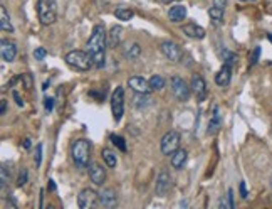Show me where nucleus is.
I'll return each instance as SVG.
<instances>
[{
  "label": "nucleus",
  "instance_id": "f257e3e1",
  "mask_svg": "<svg viewBox=\"0 0 272 209\" xmlns=\"http://www.w3.org/2000/svg\"><path fill=\"white\" fill-rule=\"evenodd\" d=\"M106 48H107V34L104 30V25L97 24L92 27V32L89 35L88 43H86V53L91 56L92 64L94 68L101 69L104 66V59H106Z\"/></svg>",
  "mask_w": 272,
  "mask_h": 209
},
{
  "label": "nucleus",
  "instance_id": "f03ea898",
  "mask_svg": "<svg viewBox=\"0 0 272 209\" xmlns=\"http://www.w3.org/2000/svg\"><path fill=\"white\" fill-rule=\"evenodd\" d=\"M71 155L78 169H88L91 159V142L88 139H78L71 145Z\"/></svg>",
  "mask_w": 272,
  "mask_h": 209
},
{
  "label": "nucleus",
  "instance_id": "7ed1b4c3",
  "mask_svg": "<svg viewBox=\"0 0 272 209\" xmlns=\"http://www.w3.org/2000/svg\"><path fill=\"white\" fill-rule=\"evenodd\" d=\"M37 15L42 25H52L58 20V2L56 0H37Z\"/></svg>",
  "mask_w": 272,
  "mask_h": 209
},
{
  "label": "nucleus",
  "instance_id": "20e7f679",
  "mask_svg": "<svg viewBox=\"0 0 272 209\" xmlns=\"http://www.w3.org/2000/svg\"><path fill=\"white\" fill-rule=\"evenodd\" d=\"M64 61L68 63V66H71L73 69L76 71H89L92 66V59L88 53H84V51H71V53L66 54Z\"/></svg>",
  "mask_w": 272,
  "mask_h": 209
},
{
  "label": "nucleus",
  "instance_id": "39448f33",
  "mask_svg": "<svg viewBox=\"0 0 272 209\" xmlns=\"http://www.w3.org/2000/svg\"><path fill=\"white\" fill-rule=\"evenodd\" d=\"M170 88H172L173 96H175L178 101H188L190 95H192V88H190V85L183 78H180V76H177V74L172 76Z\"/></svg>",
  "mask_w": 272,
  "mask_h": 209
},
{
  "label": "nucleus",
  "instance_id": "423d86ee",
  "mask_svg": "<svg viewBox=\"0 0 272 209\" xmlns=\"http://www.w3.org/2000/svg\"><path fill=\"white\" fill-rule=\"evenodd\" d=\"M180 134L177 130H170L163 135V139L160 142V149L163 155H172L180 149Z\"/></svg>",
  "mask_w": 272,
  "mask_h": 209
},
{
  "label": "nucleus",
  "instance_id": "0eeeda50",
  "mask_svg": "<svg viewBox=\"0 0 272 209\" xmlns=\"http://www.w3.org/2000/svg\"><path fill=\"white\" fill-rule=\"evenodd\" d=\"M111 111L115 121H121L123 113H125V88L116 86V90L111 95Z\"/></svg>",
  "mask_w": 272,
  "mask_h": 209
},
{
  "label": "nucleus",
  "instance_id": "6e6552de",
  "mask_svg": "<svg viewBox=\"0 0 272 209\" xmlns=\"http://www.w3.org/2000/svg\"><path fill=\"white\" fill-rule=\"evenodd\" d=\"M99 204V192H96L94 189H89L86 187L79 192L78 196V206L81 209H92Z\"/></svg>",
  "mask_w": 272,
  "mask_h": 209
},
{
  "label": "nucleus",
  "instance_id": "1a4fd4ad",
  "mask_svg": "<svg viewBox=\"0 0 272 209\" xmlns=\"http://www.w3.org/2000/svg\"><path fill=\"white\" fill-rule=\"evenodd\" d=\"M160 49H161L163 56H165L168 61H172V63H180L182 58H183L182 48L178 44L172 43V40H165V43H161Z\"/></svg>",
  "mask_w": 272,
  "mask_h": 209
},
{
  "label": "nucleus",
  "instance_id": "9d476101",
  "mask_svg": "<svg viewBox=\"0 0 272 209\" xmlns=\"http://www.w3.org/2000/svg\"><path fill=\"white\" fill-rule=\"evenodd\" d=\"M172 189V176L167 169H161L160 174L156 177V184H155V192L156 196H167V192Z\"/></svg>",
  "mask_w": 272,
  "mask_h": 209
},
{
  "label": "nucleus",
  "instance_id": "9b49d317",
  "mask_svg": "<svg viewBox=\"0 0 272 209\" xmlns=\"http://www.w3.org/2000/svg\"><path fill=\"white\" fill-rule=\"evenodd\" d=\"M190 88H192V93L195 95V98L198 101H203L207 98V83L200 74H193L192 76V83H190Z\"/></svg>",
  "mask_w": 272,
  "mask_h": 209
},
{
  "label": "nucleus",
  "instance_id": "f8f14e48",
  "mask_svg": "<svg viewBox=\"0 0 272 209\" xmlns=\"http://www.w3.org/2000/svg\"><path fill=\"white\" fill-rule=\"evenodd\" d=\"M128 86L135 91V93H150L151 86H150V79H145L143 76H131L128 79Z\"/></svg>",
  "mask_w": 272,
  "mask_h": 209
},
{
  "label": "nucleus",
  "instance_id": "ddd939ff",
  "mask_svg": "<svg viewBox=\"0 0 272 209\" xmlns=\"http://www.w3.org/2000/svg\"><path fill=\"white\" fill-rule=\"evenodd\" d=\"M0 54H2V59L5 63H12L17 58V46L12 40L2 39V43H0Z\"/></svg>",
  "mask_w": 272,
  "mask_h": 209
},
{
  "label": "nucleus",
  "instance_id": "4468645a",
  "mask_svg": "<svg viewBox=\"0 0 272 209\" xmlns=\"http://www.w3.org/2000/svg\"><path fill=\"white\" fill-rule=\"evenodd\" d=\"M89 179L94 186H102V182L106 181V171L102 169L101 164H97V162H91L89 167Z\"/></svg>",
  "mask_w": 272,
  "mask_h": 209
},
{
  "label": "nucleus",
  "instance_id": "2eb2a0df",
  "mask_svg": "<svg viewBox=\"0 0 272 209\" xmlns=\"http://www.w3.org/2000/svg\"><path fill=\"white\" fill-rule=\"evenodd\" d=\"M99 204L107 209L115 207L118 204V194L113 187H104V189L99 192Z\"/></svg>",
  "mask_w": 272,
  "mask_h": 209
},
{
  "label": "nucleus",
  "instance_id": "dca6fc26",
  "mask_svg": "<svg viewBox=\"0 0 272 209\" xmlns=\"http://www.w3.org/2000/svg\"><path fill=\"white\" fill-rule=\"evenodd\" d=\"M230 79H232V66L224 64L217 74H215V83H217L220 88H227L230 85Z\"/></svg>",
  "mask_w": 272,
  "mask_h": 209
},
{
  "label": "nucleus",
  "instance_id": "f3484780",
  "mask_svg": "<svg viewBox=\"0 0 272 209\" xmlns=\"http://www.w3.org/2000/svg\"><path fill=\"white\" fill-rule=\"evenodd\" d=\"M123 27L121 25H115V27H111L110 34H107V48L111 49H116L120 48V44L123 43Z\"/></svg>",
  "mask_w": 272,
  "mask_h": 209
},
{
  "label": "nucleus",
  "instance_id": "a211bd4d",
  "mask_svg": "<svg viewBox=\"0 0 272 209\" xmlns=\"http://www.w3.org/2000/svg\"><path fill=\"white\" fill-rule=\"evenodd\" d=\"M168 19L172 20L173 24H180L183 22L185 19H187V7L185 5H173L170 9V12H168Z\"/></svg>",
  "mask_w": 272,
  "mask_h": 209
},
{
  "label": "nucleus",
  "instance_id": "6ab92c4d",
  "mask_svg": "<svg viewBox=\"0 0 272 209\" xmlns=\"http://www.w3.org/2000/svg\"><path fill=\"white\" fill-rule=\"evenodd\" d=\"M182 30H183V34H187L190 39H203L205 37V29L200 27V25H197V24H193V22L185 24L182 27Z\"/></svg>",
  "mask_w": 272,
  "mask_h": 209
},
{
  "label": "nucleus",
  "instance_id": "aec40b11",
  "mask_svg": "<svg viewBox=\"0 0 272 209\" xmlns=\"http://www.w3.org/2000/svg\"><path fill=\"white\" fill-rule=\"evenodd\" d=\"M220 127H222V116H220V113H219V106H213V113H212V116H210L207 134L215 135L220 130Z\"/></svg>",
  "mask_w": 272,
  "mask_h": 209
},
{
  "label": "nucleus",
  "instance_id": "412c9836",
  "mask_svg": "<svg viewBox=\"0 0 272 209\" xmlns=\"http://www.w3.org/2000/svg\"><path fill=\"white\" fill-rule=\"evenodd\" d=\"M224 12H225L224 7H219V5H213V4L212 7L208 9V17L215 27H220V25L224 24Z\"/></svg>",
  "mask_w": 272,
  "mask_h": 209
},
{
  "label": "nucleus",
  "instance_id": "4be33fe9",
  "mask_svg": "<svg viewBox=\"0 0 272 209\" xmlns=\"http://www.w3.org/2000/svg\"><path fill=\"white\" fill-rule=\"evenodd\" d=\"M187 157H188V152L185 149H178L175 154H172V167L177 171L183 169L185 162H187Z\"/></svg>",
  "mask_w": 272,
  "mask_h": 209
},
{
  "label": "nucleus",
  "instance_id": "5701e85b",
  "mask_svg": "<svg viewBox=\"0 0 272 209\" xmlns=\"http://www.w3.org/2000/svg\"><path fill=\"white\" fill-rule=\"evenodd\" d=\"M0 27H2L4 32H14V25H12V22H10L9 12L4 5L0 7Z\"/></svg>",
  "mask_w": 272,
  "mask_h": 209
},
{
  "label": "nucleus",
  "instance_id": "b1692460",
  "mask_svg": "<svg viewBox=\"0 0 272 209\" xmlns=\"http://www.w3.org/2000/svg\"><path fill=\"white\" fill-rule=\"evenodd\" d=\"M101 155H102V160H104V164L110 167V169H115L116 164H118V159H116L115 152H113L111 149H102Z\"/></svg>",
  "mask_w": 272,
  "mask_h": 209
},
{
  "label": "nucleus",
  "instance_id": "393cba45",
  "mask_svg": "<svg viewBox=\"0 0 272 209\" xmlns=\"http://www.w3.org/2000/svg\"><path fill=\"white\" fill-rule=\"evenodd\" d=\"M140 54H141V46L138 43H133L125 49V58L126 59H138L140 58Z\"/></svg>",
  "mask_w": 272,
  "mask_h": 209
},
{
  "label": "nucleus",
  "instance_id": "a878e982",
  "mask_svg": "<svg viewBox=\"0 0 272 209\" xmlns=\"http://www.w3.org/2000/svg\"><path fill=\"white\" fill-rule=\"evenodd\" d=\"M115 15L120 20H131L133 19V15H135V12H133V9H130V7H118L116 10H115Z\"/></svg>",
  "mask_w": 272,
  "mask_h": 209
},
{
  "label": "nucleus",
  "instance_id": "bb28decb",
  "mask_svg": "<svg viewBox=\"0 0 272 209\" xmlns=\"http://www.w3.org/2000/svg\"><path fill=\"white\" fill-rule=\"evenodd\" d=\"M165 78H163L161 74H153L151 78H150V86H151V90L153 91H160L165 88Z\"/></svg>",
  "mask_w": 272,
  "mask_h": 209
},
{
  "label": "nucleus",
  "instance_id": "cd10ccee",
  "mask_svg": "<svg viewBox=\"0 0 272 209\" xmlns=\"http://www.w3.org/2000/svg\"><path fill=\"white\" fill-rule=\"evenodd\" d=\"M151 103V98L148 96V93H136L135 95V106L136 108H146L148 105Z\"/></svg>",
  "mask_w": 272,
  "mask_h": 209
},
{
  "label": "nucleus",
  "instance_id": "c85d7f7f",
  "mask_svg": "<svg viewBox=\"0 0 272 209\" xmlns=\"http://www.w3.org/2000/svg\"><path fill=\"white\" fill-rule=\"evenodd\" d=\"M224 64H229V66H234L235 63H237V56H235L234 53H230V51L227 49H224Z\"/></svg>",
  "mask_w": 272,
  "mask_h": 209
},
{
  "label": "nucleus",
  "instance_id": "c756f323",
  "mask_svg": "<svg viewBox=\"0 0 272 209\" xmlns=\"http://www.w3.org/2000/svg\"><path fill=\"white\" fill-rule=\"evenodd\" d=\"M110 139H111L113 144H115L121 152H126V142H125V139H123V137H120V135H111Z\"/></svg>",
  "mask_w": 272,
  "mask_h": 209
},
{
  "label": "nucleus",
  "instance_id": "7c9ffc66",
  "mask_svg": "<svg viewBox=\"0 0 272 209\" xmlns=\"http://www.w3.org/2000/svg\"><path fill=\"white\" fill-rule=\"evenodd\" d=\"M34 162H35V165H40L42 164V145H37L35 147V155H34Z\"/></svg>",
  "mask_w": 272,
  "mask_h": 209
},
{
  "label": "nucleus",
  "instance_id": "2f4dec72",
  "mask_svg": "<svg viewBox=\"0 0 272 209\" xmlns=\"http://www.w3.org/2000/svg\"><path fill=\"white\" fill-rule=\"evenodd\" d=\"M27 184V169H22L19 172V177H17V186L22 187Z\"/></svg>",
  "mask_w": 272,
  "mask_h": 209
},
{
  "label": "nucleus",
  "instance_id": "473e14b6",
  "mask_svg": "<svg viewBox=\"0 0 272 209\" xmlns=\"http://www.w3.org/2000/svg\"><path fill=\"white\" fill-rule=\"evenodd\" d=\"M34 56H35V59H37V61H42L45 56H47V51H45L44 48H35Z\"/></svg>",
  "mask_w": 272,
  "mask_h": 209
},
{
  "label": "nucleus",
  "instance_id": "72a5a7b5",
  "mask_svg": "<svg viewBox=\"0 0 272 209\" xmlns=\"http://www.w3.org/2000/svg\"><path fill=\"white\" fill-rule=\"evenodd\" d=\"M20 79L25 83V90H29V91L32 90V76H30V74H22V76H20Z\"/></svg>",
  "mask_w": 272,
  "mask_h": 209
},
{
  "label": "nucleus",
  "instance_id": "f704fd0d",
  "mask_svg": "<svg viewBox=\"0 0 272 209\" xmlns=\"http://www.w3.org/2000/svg\"><path fill=\"white\" fill-rule=\"evenodd\" d=\"M259 56H260V48H255V49H254V53H252V58H250V66L257 64Z\"/></svg>",
  "mask_w": 272,
  "mask_h": 209
},
{
  "label": "nucleus",
  "instance_id": "c9c22d12",
  "mask_svg": "<svg viewBox=\"0 0 272 209\" xmlns=\"http://www.w3.org/2000/svg\"><path fill=\"white\" fill-rule=\"evenodd\" d=\"M239 191H240V196H242V199H247V197H249V192H247V187H245V182H244V181L240 182Z\"/></svg>",
  "mask_w": 272,
  "mask_h": 209
},
{
  "label": "nucleus",
  "instance_id": "e433bc0d",
  "mask_svg": "<svg viewBox=\"0 0 272 209\" xmlns=\"http://www.w3.org/2000/svg\"><path fill=\"white\" fill-rule=\"evenodd\" d=\"M44 108H45V111H52V108H54V100H52V98H45V100H44Z\"/></svg>",
  "mask_w": 272,
  "mask_h": 209
},
{
  "label": "nucleus",
  "instance_id": "4c0bfd02",
  "mask_svg": "<svg viewBox=\"0 0 272 209\" xmlns=\"http://www.w3.org/2000/svg\"><path fill=\"white\" fill-rule=\"evenodd\" d=\"M7 113V100H2L0 101V115H5Z\"/></svg>",
  "mask_w": 272,
  "mask_h": 209
},
{
  "label": "nucleus",
  "instance_id": "58836bf2",
  "mask_svg": "<svg viewBox=\"0 0 272 209\" xmlns=\"http://www.w3.org/2000/svg\"><path fill=\"white\" fill-rule=\"evenodd\" d=\"M227 197H229V206H230V209H234L235 204H234V191H232V189H229V196H227Z\"/></svg>",
  "mask_w": 272,
  "mask_h": 209
},
{
  "label": "nucleus",
  "instance_id": "ea45409f",
  "mask_svg": "<svg viewBox=\"0 0 272 209\" xmlns=\"http://www.w3.org/2000/svg\"><path fill=\"white\" fill-rule=\"evenodd\" d=\"M12 95H14V98H15V101H17V105H19V106H24V101H22V100H20V96H19V93H17V91H14V93H12Z\"/></svg>",
  "mask_w": 272,
  "mask_h": 209
},
{
  "label": "nucleus",
  "instance_id": "a19ab883",
  "mask_svg": "<svg viewBox=\"0 0 272 209\" xmlns=\"http://www.w3.org/2000/svg\"><path fill=\"white\" fill-rule=\"evenodd\" d=\"M49 191H56V184H54V181L52 179H49Z\"/></svg>",
  "mask_w": 272,
  "mask_h": 209
},
{
  "label": "nucleus",
  "instance_id": "79ce46f5",
  "mask_svg": "<svg viewBox=\"0 0 272 209\" xmlns=\"http://www.w3.org/2000/svg\"><path fill=\"white\" fill-rule=\"evenodd\" d=\"M24 147H25V149H30V140L29 139L24 140Z\"/></svg>",
  "mask_w": 272,
  "mask_h": 209
},
{
  "label": "nucleus",
  "instance_id": "37998d69",
  "mask_svg": "<svg viewBox=\"0 0 272 209\" xmlns=\"http://www.w3.org/2000/svg\"><path fill=\"white\" fill-rule=\"evenodd\" d=\"M163 4H172V2H178V0H161Z\"/></svg>",
  "mask_w": 272,
  "mask_h": 209
},
{
  "label": "nucleus",
  "instance_id": "c03bdc74",
  "mask_svg": "<svg viewBox=\"0 0 272 209\" xmlns=\"http://www.w3.org/2000/svg\"><path fill=\"white\" fill-rule=\"evenodd\" d=\"M267 39H269L270 43H272V34H267Z\"/></svg>",
  "mask_w": 272,
  "mask_h": 209
},
{
  "label": "nucleus",
  "instance_id": "a18cd8bd",
  "mask_svg": "<svg viewBox=\"0 0 272 209\" xmlns=\"http://www.w3.org/2000/svg\"><path fill=\"white\" fill-rule=\"evenodd\" d=\"M270 187H272V176H270Z\"/></svg>",
  "mask_w": 272,
  "mask_h": 209
}]
</instances>
